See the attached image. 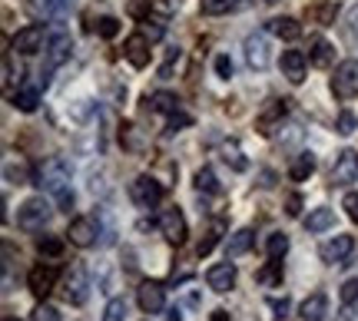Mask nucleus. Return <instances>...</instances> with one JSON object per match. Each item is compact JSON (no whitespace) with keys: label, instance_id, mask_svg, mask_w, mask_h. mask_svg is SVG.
<instances>
[{"label":"nucleus","instance_id":"14","mask_svg":"<svg viewBox=\"0 0 358 321\" xmlns=\"http://www.w3.org/2000/svg\"><path fill=\"white\" fill-rule=\"evenodd\" d=\"M123 53H127L129 66H136V70L150 66V37H146V33H133V37L127 40Z\"/></svg>","mask_w":358,"mask_h":321},{"label":"nucleus","instance_id":"41","mask_svg":"<svg viewBox=\"0 0 358 321\" xmlns=\"http://www.w3.org/2000/svg\"><path fill=\"white\" fill-rule=\"evenodd\" d=\"M268 305H272V311H275V318H289V311H292V301L282 295V298H268Z\"/></svg>","mask_w":358,"mask_h":321},{"label":"nucleus","instance_id":"53","mask_svg":"<svg viewBox=\"0 0 358 321\" xmlns=\"http://www.w3.org/2000/svg\"><path fill=\"white\" fill-rule=\"evenodd\" d=\"M3 321H20V318H10V315H7V318H3Z\"/></svg>","mask_w":358,"mask_h":321},{"label":"nucleus","instance_id":"26","mask_svg":"<svg viewBox=\"0 0 358 321\" xmlns=\"http://www.w3.org/2000/svg\"><path fill=\"white\" fill-rule=\"evenodd\" d=\"M196 189L199 193H209V195H219L222 193V186H219V179H216V172L209 166H203L199 172H196Z\"/></svg>","mask_w":358,"mask_h":321},{"label":"nucleus","instance_id":"42","mask_svg":"<svg viewBox=\"0 0 358 321\" xmlns=\"http://www.w3.org/2000/svg\"><path fill=\"white\" fill-rule=\"evenodd\" d=\"M186 126H192V116L189 113L176 110V113L169 116V133H179V129H186Z\"/></svg>","mask_w":358,"mask_h":321},{"label":"nucleus","instance_id":"20","mask_svg":"<svg viewBox=\"0 0 358 321\" xmlns=\"http://www.w3.org/2000/svg\"><path fill=\"white\" fill-rule=\"evenodd\" d=\"M299 315L306 321H325V315H329V298L322 295V292H315V295H308L306 301H302V308H299Z\"/></svg>","mask_w":358,"mask_h":321},{"label":"nucleus","instance_id":"22","mask_svg":"<svg viewBox=\"0 0 358 321\" xmlns=\"http://www.w3.org/2000/svg\"><path fill=\"white\" fill-rule=\"evenodd\" d=\"M3 179L17 182V186H27V182H34V169L27 166L24 159H7L3 163Z\"/></svg>","mask_w":358,"mask_h":321},{"label":"nucleus","instance_id":"16","mask_svg":"<svg viewBox=\"0 0 358 321\" xmlns=\"http://www.w3.org/2000/svg\"><path fill=\"white\" fill-rule=\"evenodd\" d=\"M282 77L289 80V83H295V87L306 80V57H302V50L282 53Z\"/></svg>","mask_w":358,"mask_h":321},{"label":"nucleus","instance_id":"8","mask_svg":"<svg viewBox=\"0 0 358 321\" xmlns=\"http://www.w3.org/2000/svg\"><path fill=\"white\" fill-rule=\"evenodd\" d=\"M66 235H70V245H77V248H90V245H96V235H100V229H96V218L93 216H80L70 222V229H66Z\"/></svg>","mask_w":358,"mask_h":321},{"label":"nucleus","instance_id":"18","mask_svg":"<svg viewBox=\"0 0 358 321\" xmlns=\"http://www.w3.org/2000/svg\"><path fill=\"white\" fill-rule=\"evenodd\" d=\"M266 30L268 33H275L279 40H299L302 37V24H299L295 17H272Z\"/></svg>","mask_w":358,"mask_h":321},{"label":"nucleus","instance_id":"9","mask_svg":"<svg viewBox=\"0 0 358 321\" xmlns=\"http://www.w3.org/2000/svg\"><path fill=\"white\" fill-rule=\"evenodd\" d=\"M206 285H209L216 295L232 292V288H236V265H232L229 258H226V262H219V265H213V269L206 271Z\"/></svg>","mask_w":358,"mask_h":321},{"label":"nucleus","instance_id":"37","mask_svg":"<svg viewBox=\"0 0 358 321\" xmlns=\"http://www.w3.org/2000/svg\"><path fill=\"white\" fill-rule=\"evenodd\" d=\"M96 33H100L103 40H113L116 33H120V20H116V17H100V20H96Z\"/></svg>","mask_w":358,"mask_h":321},{"label":"nucleus","instance_id":"33","mask_svg":"<svg viewBox=\"0 0 358 321\" xmlns=\"http://www.w3.org/2000/svg\"><path fill=\"white\" fill-rule=\"evenodd\" d=\"M127 318V298H110V305L103 308V321H123Z\"/></svg>","mask_w":358,"mask_h":321},{"label":"nucleus","instance_id":"1","mask_svg":"<svg viewBox=\"0 0 358 321\" xmlns=\"http://www.w3.org/2000/svg\"><path fill=\"white\" fill-rule=\"evenodd\" d=\"M37 186H43L50 195L70 189V166H66L60 156H50V159L37 169Z\"/></svg>","mask_w":358,"mask_h":321},{"label":"nucleus","instance_id":"5","mask_svg":"<svg viewBox=\"0 0 358 321\" xmlns=\"http://www.w3.org/2000/svg\"><path fill=\"white\" fill-rule=\"evenodd\" d=\"M10 47L17 53H24V57H34V53H40L43 47H47V33H43V27L40 24H30V27H24V30L13 33Z\"/></svg>","mask_w":358,"mask_h":321},{"label":"nucleus","instance_id":"36","mask_svg":"<svg viewBox=\"0 0 358 321\" xmlns=\"http://www.w3.org/2000/svg\"><path fill=\"white\" fill-rule=\"evenodd\" d=\"M199 3H203V13H209V17L229 13L232 7H236V0H199Z\"/></svg>","mask_w":358,"mask_h":321},{"label":"nucleus","instance_id":"7","mask_svg":"<svg viewBox=\"0 0 358 321\" xmlns=\"http://www.w3.org/2000/svg\"><path fill=\"white\" fill-rule=\"evenodd\" d=\"M159 232L166 235V242H173V245H182V242H186V235H189V225H186V216H182L179 209H166V212L159 216Z\"/></svg>","mask_w":358,"mask_h":321},{"label":"nucleus","instance_id":"12","mask_svg":"<svg viewBox=\"0 0 358 321\" xmlns=\"http://www.w3.org/2000/svg\"><path fill=\"white\" fill-rule=\"evenodd\" d=\"M136 301H140V308L146 311V315H156V311L166 308V288L159 282H143Z\"/></svg>","mask_w":358,"mask_h":321},{"label":"nucleus","instance_id":"30","mask_svg":"<svg viewBox=\"0 0 358 321\" xmlns=\"http://www.w3.org/2000/svg\"><path fill=\"white\" fill-rule=\"evenodd\" d=\"M64 3L66 0H30V10L47 20V17H57V13L64 10Z\"/></svg>","mask_w":358,"mask_h":321},{"label":"nucleus","instance_id":"4","mask_svg":"<svg viewBox=\"0 0 358 321\" xmlns=\"http://www.w3.org/2000/svg\"><path fill=\"white\" fill-rule=\"evenodd\" d=\"M129 199L140 209H153L163 199V182L153 179V176H136L129 182Z\"/></svg>","mask_w":358,"mask_h":321},{"label":"nucleus","instance_id":"31","mask_svg":"<svg viewBox=\"0 0 358 321\" xmlns=\"http://www.w3.org/2000/svg\"><path fill=\"white\" fill-rule=\"evenodd\" d=\"M150 103H153V110H159V113H166V116H173L179 110V100L173 93H153Z\"/></svg>","mask_w":358,"mask_h":321},{"label":"nucleus","instance_id":"50","mask_svg":"<svg viewBox=\"0 0 358 321\" xmlns=\"http://www.w3.org/2000/svg\"><path fill=\"white\" fill-rule=\"evenodd\" d=\"M272 182H275V176H272L268 169H262V172H259V186H262V189H272Z\"/></svg>","mask_w":358,"mask_h":321},{"label":"nucleus","instance_id":"45","mask_svg":"<svg viewBox=\"0 0 358 321\" xmlns=\"http://www.w3.org/2000/svg\"><path fill=\"white\" fill-rule=\"evenodd\" d=\"M143 24H146V27H143V33H146V37H150V40H159V37H163V33H166V27L159 24V20H150V17H146Z\"/></svg>","mask_w":358,"mask_h":321},{"label":"nucleus","instance_id":"23","mask_svg":"<svg viewBox=\"0 0 358 321\" xmlns=\"http://www.w3.org/2000/svg\"><path fill=\"white\" fill-rule=\"evenodd\" d=\"M312 172H315V156L312 153H299L292 159V166H289V176H292L295 182H306Z\"/></svg>","mask_w":358,"mask_h":321},{"label":"nucleus","instance_id":"25","mask_svg":"<svg viewBox=\"0 0 358 321\" xmlns=\"http://www.w3.org/2000/svg\"><path fill=\"white\" fill-rule=\"evenodd\" d=\"M335 13H338L335 3H315V7H308V20H312V24H322V27H332Z\"/></svg>","mask_w":358,"mask_h":321},{"label":"nucleus","instance_id":"39","mask_svg":"<svg viewBox=\"0 0 358 321\" xmlns=\"http://www.w3.org/2000/svg\"><path fill=\"white\" fill-rule=\"evenodd\" d=\"M34 321H64V318H60V311L53 308V305L40 301L37 308H34Z\"/></svg>","mask_w":358,"mask_h":321},{"label":"nucleus","instance_id":"40","mask_svg":"<svg viewBox=\"0 0 358 321\" xmlns=\"http://www.w3.org/2000/svg\"><path fill=\"white\" fill-rule=\"evenodd\" d=\"M345 33H348V40L355 43V50H358V3L348 10V20H345Z\"/></svg>","mask_w":358,"mask_h":321},{"label":"nucleus","instance_id":"10","mask_svg":"<svg viewBox=\"0 0 358 321\" xmlns=\"http://www.w3.org/2000/svg\"><path fill=\"white\" fill-rule=\"evenodd\" d=\"M352 252H355V239L352 235H335L332 242L322 245V262L325 265H345Z\"/></svg>","mask_w":358,"mask_h":321},{"label":"nucleus","instance_id":"35","mask_svg":"<svg viewBox=\"0 0 358 321\" xmlns=\"http://www.w3.org/2000/svg\"><path fill=\"white\" fill-rule=\"evenodd\" d=\"M120 140H123V146H127V149H133V153H140V149H143L140 133H136V126H133V123H127V126L120 129Z\"/></svg>","mask_w":358,"mask_h":321},{"label":"nucleus","instance_id":"11","mask_svg":"<svg viewBox=\"0 0 358 321\" xmlns=\"http://www.w3.org/2000/svg\"><path fill=\"white\" fill-rule=\"evenodd\" d=\"M90 295V278H87V271L80 269H70V275L64 278V298L70 301V305H83Z\"/></svg>","mask_w":358,"mask_h":321},{"label":"nucleus","instance_id":"13","mask_svg":"<svg viewBox=\"0 0 358 321\" xmlns=\"http://www.w3.org/2000/svg\"><path fill=\"white\" fill-rule=\"evenodd\" d=\"M268 40L266 33H249L245 37V64L252 66V70H266L268 66Z\"/></svg>","mask_w":358,"mask_h":321},{"label":"nucleus","instance_id":"51","mask_svg":"<svg viewBox=\"0 0 358 321\" xmlns=\"http://www.w3.org/2000/svg\"><path fill=\"white\" fill-rule=\"evenodd\" d=\"M213 321H229V311H222V308L213 311Z\"/></svg>","mask_w":358,"mask_h":321},{"label":"nucleus","instance_id":"17","mask_svg":"<svg viewBox=\"0 0 358 321\" xmlns=\"http://www.w3.org/2000/svg\"><path fill=\"white\" fill-rule=\"evenodd\" d=\"M308 60H312V66H332L335 60V47L329 43L325 37H308Z\"/></svg>","mask_w":358,"mask_h":321},{"label":"nucleus","instance_id":"54","mask_svg":"<svg viewBox=\"0 0 358 321\" xmlns=\"http://www.w3.org/2000/svg\"><path fill=\"white\" fill-rule=\"evenodd\" d=\"M266 3H275V0H266Z\"/></svg>","mask_w":358,"mask_h":321},{"label":"nucleus","instance_id":"47","mask_svg":"<svg viewBox=\"0 0 358 321\" xmlns=\"http://www.w3.org/2000/svg\"><path fill=\"white\" fill-rule=\"evenodd\" d=\"M53 202H57V209H60V212H70V209H73V189L57 193V195H53Z\"/></svg>","mask_w":358,"mask_h":321},{"label":"nucleus","instance_id":"27","mask_svg":"<svg viewBox=\"0 0 358 321\" xmlns=\"http://www.w3.org/2000/svg\"><path fill=\"white\" fill-rule=\"evenodd\" d=\"M259 285H266V288H275V285H282V258H272L266 269L256 275Z\"/></svg>","mask_w":358,"mask_h":321},{"label":"nucleus","instance_id":"3","mask_svg":"<svg viewBox=\"0 0 358 321\" xmlns=\"http://www.w3.org/2000/svg\"><path fill=\"white\" fill-rule=\"evenodd\" d=\"M332 93L338 100H355L358 96V60H345V64L335 66Z\"/></svg>","mask_w":358,"mask_h":321},{"label":"nucleus","instance_id":"55","mask_svg":"<svg viewBox=\"0 0 358 321\" xmlns=\"http://www.w3.org/2000/svg\"><path fill=\"white\" fill-rule=\"evenodd\" d=\"M153 3H156V0H150V7H153Z\"/></svg>","mask_w":358,"mask_h":321},{"label":"nucleus","instance_id":"15","mask_svg":"<svg viewBox=\"0 0 358 321\" xmlns=\"http://www.w3.org/2000/svg\"><path fill=\"white\" fill-rule=\"evenodd\" d=\"M358 176V153H338V159H335L332 166V186H345V182H352Z\"/></svg>","mask_w":358,"mask_h":321},{"label":"nucleus","instance_id":"24","mask_svg":"<svg viewBox=\"0 0 358 321\" xmlns=\"http://www.w3.org/2000/svg\"><path fill=\"white\" fill-rule=\"evenodd\" d=\"M335 225V212L332 209H312V212H308L306 216V229L308 232H325V229H332Z\"/></svg>","mask_w":358,"mask_h":321},{"label":"nucleus","instance_id":"6","mask_svg":"<svg viewBox=\"0 0 358 321\" xmlns=\"http://www.w3.org/2000/svg\"><path fill=\"white\" fill-rule=\"evenodd\" d=\"M57 275H60V269L53 265V262H40L37 269H30V275H27V285H30V292L37 298H47L53 292V285H57Z\"/></svg>","mask_w":358,"mask_h":321},{"label":"nucleus","instance_id":"49","mask_svg":"<svg viewBox=\"0 0 358 321\" xmlns=\"http://www.w3.org/2000/svg\"><path fill=\"white\" fill-rule=\"evenodd\" d=\"M285 212L292 218L302 216V195H289V202H285Z\"/></svg>","mask_w":358,"mask_h":321},{"label":"nucleus","instance_id":"28","mask_svg":"<svg viewBox=\"0 0 358 321\" xmlns=\"http://www.w3.org/2000/svg\"><path fill=\"white\" fill-rule=\"evenodd\" d=\"M222 159H226V166H232L236 172H245V169H249V163H245L243 149H239L236 142H226V146H222Z\"/></svg>","mask_w":358,"mask_h":321},{"label":"nucleus","instance_id":"19","mask_svg":"<svg viewBox=\"0 0 358 321\" xmlns=\"http://www.w3.org/2000/svg\"><path fill=\"white\" fill-rule=\"evenodd\" d=\"M252 242H256V235H252V229H236L226 239V258H239L245 255L249 248H252Z\"/></svg>","mask_w":358,"mask_h":321},{"label":"nucleus","instance_id":"38","mask_svg":"<svg viewBox=\"0 0 358 321\" xmlns=\"http://www.w3.org/2000/svg\"><path fill=\"white\" fill-rule=\"evenodd\" d=\"M216 242H219V225H213V229L206 232V239L199 245H196V255L203 258V255H209V252H213V248H216Z\"/></svg>","mask_w":358,"mask_h":321},{"label":"nucleus","instance_id":"46","mask_svg":"<svg viewBox=\"0 0 358 321\" xmlns=\"http://www.w3.org/2000/svg\"><path fill=\"white\" fill-rule=\"evenodd\" d=\"M342 209L348 212V218H352V222H358V193H345V199H342Z\"/></svg>","mask_w":358,"mask_h":321},{"label":"nucleus","instance_id":"21","mask_svg":"<svg viewBox=\"0 0 358 321\" xmlns=\"http://www.w3.org/2000/svg\"><path fill=\"white\" fill-rule=\"evenodd\" d=\"M40 83H27V87H20V90L13 93V106L20 110V113H34L37 110V103H40Z\"/></svg>","mask_w":358,"mask_h":321},{"label":"nucleus","instance_id":"34","mask_svg":"<svg viewBox=\"0 0 358 321\" xmlns=\"http://www.w3.org/2000/svg\"><path fill=\"white\" fill-rule=\"evenodd\" d=\"M96 229H100V245H113V225H110V218H106V212H103V209H96Z\"/></svg>","mask_w":358,"mask_h":321},{"label":"nucleus","instance_id":"52","mask_svg":"<svg viewBox=\"0 0 358 321\" xmlns=\"http://www.w3.org/2000/svg\"><path fill=\"white\" fill-rule=\"evenodd\" d=\"M169 321H182V311H179V308H169Z\"/></svg>","mask_w":358,"mask_h":321},{"label":"nucleus","instance_id":"32","mask_svg":"<svg viewBox=\"0 0 358 321\" xmlns=\"http://www.w3.org/2000/svg\"><path fill=\"white\" fill-rule=\"evenodd\" d=\"M37 252H40V255L57 258L60 252H64V239H57V235H40V239H37Z\"/></svg>","mask_w":358,"mask_h":321},{"label":"nucleus","instance_id":"29","mask_svg":"<svg viewBox=\"0 0 358 321\" xmlns=\"http://www.w3.org/2000/svg\"><path fill=\"white\" fill-rule=\"evenodd\" d=\"M266 252H268V258H282L289 252V235L285 232H272L266 239Z\"/></svg>","mask_w":358,"mask_h":321},{"label":"nucleus","instance_id":"43","mask_svg":"<svg viewBox=\"0 0 358 321\" xmlns=\"http://www.w3.org/2000/svg\"><path fill=\"white\" fill-rule=\"evenodd\" d=\"M358 301V278H348L342 285V305H355Z\"/></svg>","mask_w":358,"mask_h":321},{"label":"nucleus","instance_id":"2","mask_svg":"<svg viewBox=\"0 0 358 321\" xmlns=\"http://www.w3.org/2000/svg\"><path fill=\"white\" fill-rule=\"evenodd\" d=\"M50 212L53 209L43 202V195H34V199H27L24 206L17 209V225L24 232H40L50 222Z\"/></svg>","mask_w":358,"mask_h":321},{"label":"nucleus","instance_id":"44","mask_svg":"<svg viewBox=\"0 0 358 321\" xmlns=\"http://www.w3.org/2000/svg\"><path fill=\"white\" fill-rule=\"evenodd\" d=\"M335 126H338V133H342V136H348V133H355L358 119H355L352 113H338V119H335Z\"/></svg>","mask_w":358,"mask_h":321},{"label":"nucleus","instance_id":"48","mask_svg":"<svg viewBox=\"0 0 358 321\" xmlns=\"http://www.w3.org/2000/svg\"><path fill=\"white\" fill-rule=\"evenodd\" d=\"M216 73H219V80H229L232 77V60L226 57V53H219V57H216Z\"/></svg>","mask_w":358,"mask_h":321}]
</instances>
